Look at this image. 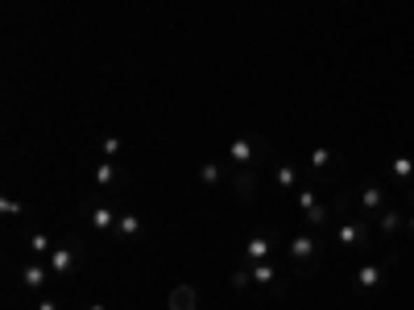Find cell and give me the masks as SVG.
Segmentation results:
<instances>
[{
    "label": "cell",
    "instance_id": "6da1fadb",
    "mask_svg": "<svg viewBox=\"0 0 414 310\" xmlns=\"http://www.w3.org/2000/svg\"><path fill=\"white\" fill-rule=\"evenodd\" d=\"M270 153H274V145H270L265 133H240V136H232L228 149H224V157H228L236 170H240V166H257V162L270 157Z\"/></svg>",
    "mask_w": 414,
    "mask_h": 310
},
{
    "label": "cell",
    "instance_id": "7a4b0ae2",
    "mask_svg": "<svg viewBox=\"0 0 414 310\" xmlns=\"http://www.w3.org/2000/svg\"><path fill=\"white\" fill-rule=\"evenodd\" d=\"M286 257H290V269H298V273H315L319 261H323V240L315 236V232H298V236H290Z\"/></svg>",
    "mask_w": 414,
    "mask_h": 310
},
{
    "label": "cell",
    "instance_id": "3957f363",
    "mask_svg": "<svg viewBox=\"0 0 414 310\" xmlns=\"http://www.w3.org/2000/svg\"><path fill=\"white\" fill-rule=\"evenodd\" d=\"M336 227V248L340 253H365L368 248V223L365 220H352V216H344V220H336L331 223Z\"/></svg>",
    "mask_w": 414,
    "mask_h": 310
},
{
    "label": "cell",
    "instance_id": "277c9868",
    "mask_svg": "<svg viewBox=\"0 0 414 310\" xmlns=\"http://www.w3.org/2000/svg\"><path fill=\"white\" fill-rule=\"evenodd\" d=\"M389 265H394V261H368V265H361V269H357V277H352V286H357L365 298H373V294L385 286V273H389Z\"/></svg>",
    "mask_w": 414,
    "mask_h": 310
},
{
    "label": "cell",
    "instance_id": "5b68a950",
    "mask_svg": "<svg viewBox=\"0 0 414 310\" xmlns=\"http://www.w3.org/2000/svg\"><path fill=\"white\" fill-rule=\"evenodd\" d=\"M46 265H50L54 277H71L75 269L83 265V248H79V244H71V248H67V244H54V253L46 257Z\"/></svg>",
    "mask_w": 414,
    "mask_h": 310
},
{
    "label": "cell",
    "instance_id": "8992f818",
    "mask_svg": "<svg viewBox=\"0 0 414 310\" xmlns=\"http://www.w3.org/2000/svg\"><path fill=\"white\" fill-rule=\"evenodd\" d=\"M244 265H257V261H274V236L270 232H253L249 240H244Z\"/></svg>",
    "mask_w": 414,
    "mask_h": 310
},
{
    "label": "cell",
    "instance_id": "52a82bcc",
    "mask_svg": "<svg viewBox=\"0 0 414 310\" xmlns=\"http://www.w3.org/2000/svg\"><path fill=\"white\" fill-rule=\"evenodd\" d=\"M257 190H261L257 166H240V170L232 174V195H236L240 203H253V199H257Z\"/></svg>",
    "mask_w": 414,
    "mask_h": 310
},
{
    "label": "cell",
    "instance_id": "ba28073f",
    "mask_svg": "<svg viewBox=\"0 0 414 310\" xmlns=\"http://www.w3.org/2000/svg\"><path fill=\"white\" fill-rule=\"evenodd\" d=\"M46 277H50L46 261H34V257H29V261L21 265V281H25V290H34V294H42V290H46Z\"/></svg>",
    "mask_w": 414,
    "mask_h": 310
},
{
    "label": "cell",
    "instance_id": "9c48e42d",
    "mask_svg": "<svg viewBox=\"0 0 414 310\" xmlns=\"http://www.w3.org/2000/svg\"><path fill=\"white\" fill-rule=\"evenodd\" d=\"M83 216L92 220L95 232H112L116 220H120V211H112V207H104V203H83Z\"/></svg>",
    "mask_w": 414,
    "mask_h": 310
},
{
    "label": "cell",
    "instance_id": "30bf717a",
    "mask_svg": "<svg viewBox=\"0 0 414 310\" xmlns=\"http://www.w3.org/2000/svg\"><path fill=\"white\" fill-rule=\"evenodd\" d=\"M249 273H253V286H257V290H270V294H282V290H277V281H282V277H277L274 261H257V265H249Z\"/></svg>",
    "mask_w": 414,
    "mask_h": 310
},
{
    "label": "cell",
    "instance_id": "8fae6325",
    "mask_svg": "<svg viewBox=\"0 0 414 310\" xmlns=\"http://www.w3.org/2000/svg\"><path fill=\"white\" fill-rule=\"evenodd\" d=\"M95 186H99V190L125 186V170H120V162H99V166H95Z\"/></svg>",
    "mask_w": 414,
    "mask_h": 310
},
{
    "label": "cell",
    "instance_id": "7c38bea8",
    "mask_svg": "<svg viewBox=\"0 0 414 310\" xmlns=\"http://www.w3.org/2000/svg\"><path fill=\"white\" fill-rule=\"evenodd\" d=\"M402 227H406V216H402V211H398L394 203H389V207H385V211L377 216V232H381L385 240H394V236H398Z\"/></svg>",
    "mask_w": 414,
    "mask_h": 310
},
{
    "label": "cell",
    "instance_id": "4fadbf2b",
    "mask_svg": "<svg viewBox=\"0 0 414 310\" xmlns=\"http://www.w3.org/2000/svg\"><path fill=\"white\" fill-rule=\"evenodd\" d=\"M331 220H336V207H331V203H323V199H315V203L303 211V223H307L311 232H315V227H327Z\"/></svg>",
    "mask_w": 414,
    "mask_h": 310
},
{
    "label": "cell",
    "instance_id": "5bb4252c",
    "mask_svg": "<svg viewBox=\"0 0 414 310\" xmlns=\"http://www.w3.org/2000/svg\"><path fill=\"white\" fill-rule=\"evenodd\" d=\"M361 207H365V216H373V220L385 211V190H381L377 182H365V186H361Z\"/></svg>",
    "mask_w": 414,
    "mask_h": 310
},
{
    "label": "cell",
    "instance_id": "9a60e30c",
    "mask_svg": "<svg viewBox=\"0 0 414 310\" xmlns=\"http://www.w3.org/2000/svg\"><path fill=\"white\" fill-rule=\"evenodd\" d=\"M141 227H145V223H141L133 211H120V220H116V227H112V236H116V240H137Z\"/></svg>",
    "mask_w": 414,
    "mask_h": 310
},
{
    "label": "cell",
    "instance_id": "2e32d148",
    "mask_svg": "<svg viewBox=\"0 0 414 310\" xmlns=\"http://www.w3.org/2000/svg\"><path fill=\"white\" fill-rule=\"evenodd\" d=\"M389 174H394L398 186H406V190H410V186H414V162H410V157H389Z\"/></svg>",
    "mask_w": 414,
    "mask_h": 310
},
{
    "label": "cell",
    "instance_id": "e0dca14e",
    "mask_svg": "<svg viewBox=\"0 0 414 310\" xmlns=\"http://www.w3.org/2000/svg\"><path fill=\"white\" fill-rule=\"evenodd\" d=\"M199 182H203L207 190H220V186H224V162H203V166H199Z\"/></svg>",
    "mask_w": 414,
    "mask_h": 310
},
{
    "label": "cell",
    "instance_id": "ac0fdd59",
    "mask_svg": "<svg viewBox=\"0 0 414 310\" xmlns=\"http://www.w3.org/2000/svg\"><path fill=\"white\" fill-rule=\"evenodd\" d=\"M170 310H199V294L191 286H174L170 290Z\"/></svg>",
    "mask_w": 414,
    "mask_h": 310
},
{
    "label": "cell",
    "instance_id": "d6986e66",
    "mask_svg": "<svg viewBox=\"0 0 414 310\" xmlns=\"http://www.w3.org/2000/svg\"><path fill=\"white\" fill-rule=\"evenodd\" d=\"M50 253H54V240H50L46 232H34V236H29V257H34V261H46Z\"/></svg>",
    "mask_w": 414,
    "mask_h": 310
},
{
    "label": "cell",
    "instance_id": "ffe728a7",
    "mask_svg": "<svg viewBox=\"0 0 414 310\" xmlns=\"http://www.w3.org/2000/svg\"><path fill=\"white\" fill-rule=\"evenodd\" d=\"M274 186H277V190H298V170L282 162V166L274 170Z\"/></svg>",
    "mask_w": 414,
    "mask_h": 310
},
{
    "label": "cell",
    "instance_id": "44dd1931",
    "mask_svg": "<svg viewBox=\"0 0 414 310\" xmlns=\"http://www.w3.org/2000/svg\"><path fill=\"white\" fill-rule=\"evenodd\" d=\"M99 153H104V162H120V153H125V141H120V136H104Z\"/></svg>",
    "mask_w": 414,
    "mask_h": 310
},
{
    "label": "cell",
    "instance_id": "7402d4cb",
    "mask_svg": "<svg viewBox=\"0 0 414 310\" xmlns=\"http://www.w3.org/2000/svg\"><path fill=\"white\" fill-rule=\"evenodd\" d=\"M315 199H319V190H315V186H298V195H294V203H298V211H307V207H311Z\"/></svg>",
    "mask_w": 414,
    "mask_h": 310
},
{
    "label": "cell",
    "instance_id": "603a6c76",
    "mask_svg": "<svg viewBox=\"0 0 414 310\" xmlns=\"http://www.w3.org/2000/svg\"><path fill=\"white\" fill-rule=\"evenodd\" d=\"M307 166H311V170H323V166H331V149H311V157H307Z\"/></svg>",
    "mask_w": 414,
    "mask_h": 310
},
{
    "label": "cell",
    "instance_id": "cb8c5ba5",
    "mask_svg": "<svg viewBox=\"0 0 414 310\" xmlns=\"http://www.w3.org/2000/svg\"><path fill=\"white\" fill-rule=\"evenodd\" d=\"M249 286H253V273H249V265H240L232 273V290H249Z\"/></svg>",
    "mask_w": 414,
    "mask_h": 310
},
{
    "label": "cell",
    "instance_id": "d4e9b609",
    "mask_svg": "<svg viewBox=\"0 0 414 310\" xmlns=\"http://www.w3.org/2000/svg\"><path fill=\"white\" fill-rule=\"evenodd\" d=\"M0 207H4V216H21V211H25V207H21V203H17V199H4V203H0Z\"/></svg>",
    "mask_w": 414,
    "mask_h": 310
},
{
    "label": "cell",
    "instance_id": "484cf974",
    "mask_svg": "<svg viewBox=\"0 0 414 310\" xmlns=\"http://www.w3.org/2000/svg\"><path fill=\"white\" fill-rule=\"evenodd\" d=\"M38 310H58V302H54V298H42V307Z\"/></svg>",
    "mask_w": 414,
    "mask_h": 310
},
{
    "label": "cell",
    "instance_id": "4316f807",
    "mask_svg": "<svg viewBox=\"0 0 414 310\" xmlns=\"http://www.w3.org/2000/svg\"><path fill=\"white\" fill-rule=\"evenodd\" d=\"M406 232H410V236H414V216H406Z\"/></svg>",
    "mask_w": 414,
    "mask_h": 310
},
{
    "label": "cell",
    "instance_id": "83f0119b",
    "mask_svg": "<svg viewBox=\"0 0 414 310\" xmlns=\"http://www.w3.org/2000/svg\"><path fill=\"white\" fill-rule=\"evenodd\" d=\"M88 310H108V307H104V302H92V307H88Z\"/></svg>",
    "mask_w": 414,
    "mask_h": 310
},
{
    "label": "cell",
    "instance_id": "f1b7e54d",
    "mask_svg": "<svg viewBox=\"0 0 414 310\" xmlns=\"http://www.w3.org/2000/svg\"><path fill=\"white\" fill-rule=\"evenodd\" d=\"M402 195H406V199H410V203H414V186H410V190H402Z\"/></svg>",
    "mask_w": 414,
    "mask_h": 310
}]
</instances>
